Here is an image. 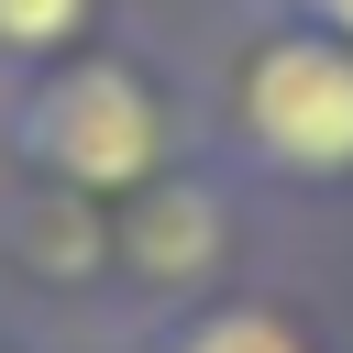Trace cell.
Masks as SVG:
<instances>
[{"instance_id": "cell-7", "label": "cell", "mask_w": 353, "mask_h": 353, "mask_svg": "<svg viewBox=\"0 0 353 353\" xmlns=\"http://www.w3.org/2000/svg\"><path fill=\"white\" fill-rule=\"evenodd\" d=\"M276 11H298V22H320V33H342V44H353V0H276Z\"/></svg>"}, {"instance_id": "cell-6", "label": "cell", "mask_w": 353, "mask_h": 353, "mask_svg": "<svg viewBox=\"0 0 353 353\" xmlns=\"http://www.w3.org/2000/svg\"><path fill=\"white\" fill-rule=\"evenodd\" d=\"M99 22H110V0H0V88L77 55V44H99Z\"/></svg>"}, {"instance_id": "cell-3", "label": "cell", "mask_w": 353, "mask_h": 353, "mask_svg": "<svg viewBox=\"0 0 353 353\" xmlns=\"http://www.w3.org/2000/svg\"><path fill=\"white\" fill-rule=\"evenodd\" d=\"M254 221H265V199L221 154H176L154 188H132L110 210V309H121V331L154 320V309H188L210 287H243Z\"/></svg>"}, {"instance_id": "cell-8", "label": "cell", "mask_w": 353, "mask_h": 353, "mask_svg": "<svg viewBox=\"0 0 353 353\" xmlns=\"http://www.w3.org/2000/svg\"><path fill=\"white\" fill-rule=\"evenodd\" d=\"M0 353H33V342H11V331H0Z\"/></svg>"}, {"instance_id": "cell-4", "label": "cell", "mask_w": 353, "mask_h": 353, "mask_svg": "<svg viewBox=\"0 0 353 353\" xmlns=\"http://www.w3.org/2000/svg\"><path fill=\"white\" fill-rule=\"evenodd\" d=\"M0 287L22 309H99L110 298V210L55 176L0 165Z\"/></svg>"}, {"instance_id": "cell-2", "label": "cell", "mask_w": 353, "mask_h": 353, "mask_svg": "<svg viewBox=\"0 0 353 353\" xmlns=\"http://www.w3.org/2000/svg\"><path fill=\"white\" fill-rule=\"evenodd\" d=\"M176 154H199L188 121V77H165L143 44H77L33 77L0 88V165L11 176H55L99 210H121L132 188H154Z\"/></svg>"}, {"instance_id": "cell-5", "label": "cell", "mask_w": 353, "mask_h": 353, "mask_svg": "<svg viewBox=\"0 0 353 353\" xmlns=\"http://www.w3.org/2000/svg\"><path fill=\"white\" fill-rule=\"evenodd\" d=\"M121 353H331V331L287 298V287H210L188 309H154L121 331Z\"/></svg>"}, {"instance_id": "cell-1", "label": "cell", "mask_w": 353, "mask_h": 353, "mask_svg": "<svg viewBox=\"0 0 353 353\" xmlns=\"http://www.w3.org/2000/svg\"><path fill=\"white\" fill-rule=\"evenodd\" d=\"M199 154H221L254 199H353V44L243 0L188 77Z\"/></svg>"}]
</instances>
